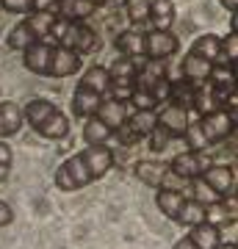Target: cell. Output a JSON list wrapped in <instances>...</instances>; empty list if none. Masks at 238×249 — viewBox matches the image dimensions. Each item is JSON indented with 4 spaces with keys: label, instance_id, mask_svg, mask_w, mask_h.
<instances>
[{
    "label": "cell",
    "instance_id": "obj_1",
    "mask_svg": "<svg viewBox=\"0 0 238 249\" xmlns=\"http://www.w3.org/2000/svg\"><path fill=\"white\" fill-rule=\"evenodd\" d=\"M22 119H25L42 139H50V142H58V139H67V136H70V119H67V114H61L50 100H42V97L31 100V103L22 108Z\"/></svg>",
    "mask_w": 238,
    "mask_h": 249
},
{
    "label": "cell",
    "instance_id": "obj_2",
    "mask_svg": "<svg viewBox=\"0 0 238 249\" xmlns=\"http://www.w3.org/2000/svg\"><path fill=\"white\" fill-rule=\"evenodd\" d=\"M89 183H92V175H89L86 163H83V158L78 155H72V158H67L55 169V188H61V191H80V188H86Z\"/></svg>",
    "mask_w": 238,
    "mask_h": 249
},
{
    "label": "cell",
    "instance_id": "obj_3",
    "mask_svg": "<svg viewBox=\"0 0 238 249\" xmlns=\"http://www.w3.org/2000/svg\"><path fill=\"white\" fill-rule=\"evenodd\" d=\"M58 45L70 47V50H75V53H80V55H89L100 47V39H97V34H94V28H89L83 19H78V22H67V31H64Z\"/></svg>",
    "mask_w": 238,
    "mask_h": 249
},
{
    "label": "cell",
    "instance_id": "obj_4",
    "mask_svg": "<svg viewBox=\"0 0 238 249\" xmlns=\"http://www.w3.org/2000/svg\"><path fill=\"white\" fill-rule=\"evenodd\" d=\"M211 163H213V158H211L208 150H185V152H180V155H175V160L169 163V169L175 172L177 178L194 180V178H200Z\"/></svg>",
    "mask_w": 238,
    "mask_h": 249
},
{
    "label": "cell",
    "instance_id": "obj_5",
    "mask_svg": "<svg viewBox=\"0 0 238 249\" xmlns=\"http://www.w3.org/2000/svg\"><path fill=\"white\" fill-rule=\"evenodd\" d=\"M180 50V39L172 31H155L144 34V58L150 61H166Z\"/></svg>",
    "mask_w": 238,
    "mask_h": 249
},
{
    "label": "cell",
    "instance_id": "obj_6",
    "mask_svg": "<svg viewBox=\"0 0 238 249\" xmlns=\"http://www.w3.org/2000/svg\"><path fill=\"white\" fill-rule=\"evenodd\" d=\"M200 127H202L205 142H208V147H211V144H219V142H224L227 136H233L236 119H233L224 108H219V111H213V114L200 116Z\"/></svg>",
    "mask_w": 238,
    "mask_h": 249
},
{
    "label": "cell",
    "instance_id": "obj_7",
    "mask_svg": "<svg viewBox=\"0 0 238 249\" xmlns=\"http://www.w3.org/2000/svg\"><path fill=\"white\" fill-rule=\"evenodd\" d=\"M80 158L86 163L92 180H100L103 175H108V169L114 166V150L108 144H86V150L80 152Z\"/></svg>",
    "mask_w": 238,
    "mask_h": 249
},
{
    "label": "cell",
    "instance_id": "obj_8",
    "mask_svg": "<svg viewBox=\"0 0 238 249\" xmlns=\"http://www.w3.org/2000/svg\"><path fill=\"white\" fill-rule=\"evenodd\" d=\"M83 64V55L70 50V47L53 45V53H50V67H47V75L50 78H70L80 70Z\"/></svg>",
    "mask_w": 238,
    "mask_h": 249
},
{
    "label": "cell",
    "instance_id": "obj_9",
    "mask_svg": "<svg viewBox=\"0 0 238 249\" xmlns=\"http://www.w3.org/2000/svg\"><path fill=\"white\" fill-rule=\"evenodd\" d=\"M200 178H202L219 196H227V194H233V191H236V169H233V166H227V163H216V160H213V163L202 172V175H200Z\"/></svg>",
    "mask_w": 238,
    "mask_h": 249
},
{
    "label": "cell",
    "instance_id": "obj_10",
    "mask_svg": "<svg viewBox=\"0 0 238 249\" xmlns=\"http://www.w3.org/2000/svg\"><path fill=\"white\" fill-rule=\"evenodd\" d=\"M50 53H53V45H50V42H42V39L31 42V45L22 50V64H25V70L36 72V75H47Z\"/></svg>",
    "mask_w": 238,
    "mask_h": 249
},
{
    "label": "cell",
    "instance_id": "obj_11",
    "mask_svg": "<svg viewBox=\"0 0 238 249\" xmlns=\"http://www.w3.org/2000/svg\"><path fill=\"white\" fill-rule=\"evenodd\" d=\"M158 108L161 111H155L158 124L161 127H166L175 139H180L183 130H185V124H188V111L180 108V106H175V103H164V106H158Z\"/></svg>",
    "mask_w": 238,
    "mask_h": 249
},
{
    "label": "cell",
    "instance_id": "obj_12",
    "mask_svg": "<svg viewBox=\"0 0 238 249\" xmlns=\"http://www.w3.org/2000/svg\"><path fill=\"white\" fill-rule=\"evenodd\" d=\"M94 116H97L103 124H108L111 130H116V127L128 119V103H125V100H116V97H103L97 111H94Z\"/></svg>",
    "mask_w": 238,
    "mask_h": 249
},
{
    "label": "cell",
    "instance_id": "obj_13",
    "mask_svg": "<svg viewBox=\"0 0 238 249\" xmlns=\"http://www.w3.org/2000/svg\"><path fill=\"white\" fill-rule=\"evenodd\" d=\"M100 100H103V94H97V91H92V89H86V86L78 83V89L72 94V116H75V119H89V116H94Z\"/></svg>",
    "mask_w": 238,
    "mask_h": 249
},
{
    "label": "cell",
    "instance_id": "obj_14",
    "mask_svg": "<svg viewBox=\"0 0 238 249\" xmlns=\"http://www.w3.org/2000/svg\"><path fill=\"white\" fill-rule=\"evenodd\" d=\"M55 17L61 19H70V22H78V19H86L92 17L97 6L92 0H55Z\"/></svg>",
    "mask_w": 238,
    "mask_h": 249
},
{
    "label": "cell",
    "instance_id": "obj_15",
    "mask_svg": "<svg viewBox=\"0 0 238 249\" xmlns=\"http://www.w3.org/2000/svg\"><path fill=\"white\" fill-rule=\"evenodd\" d=\"M116 50L128 58H136L141 61L144 58V31L141 28H128L116 36Z\"/></svg>",
    "mask_w": 238,
    "mask_h": 249
},
{
    "label": "cell",
    "instance_id": "obj_16",
    "mask_svg": "<svg viewBox=\"0 0 238 249\" xmlns=\"http://www.w3.org/2000/svg\"><path fill=\"white\" fill-rule=\"evenodd\" d=\"M22 108L17 103H0V139H11L22 130Z\"/></svg>",
    "mask_w": 238,
    "mask_h": 249
},
{
    "label": "cell",
    "instance_id": "obj_17",
    "mask_svg": "<svg viewBox=\"0 0 238 249\" xmlns=\"http://www.w3.org/2000/svg\"><path fill=\"white\" fill-rule=\"evenodd\" d=\"M188 53L200 55V58H205V61H211V64H227L224 61V55H221V39L219 36H213V34L197 36Z\"/></svg>",
    "mask_w": 238,
    "mask_h": 249
},
{
    "label": "cell",
    "instance_id": "obj_18",
    "mask_svg": "<svg viewBox=\"0 0 238 249\" xmlns=\"http://www.w3.org/2000/svg\"><path fill=\"white\" fill-rule=\"evenodd\" d=\"M175 3L172 0H150V14H147V19H150V25L155 28V31H172V25H175Z\"/></svg>",
    "mask_w": 238,
    "mask_h": 249
},
{
    "label": "cell",
    "instance_id": "obj_19",
    "mask_svg": "<svg viewBox=\"0 0 238 249\" xmlns=\"http://www.w3.org/2000/svg\"><path fill=\"white\" fill-rule=\"evenodd\" d=\"M208 72H211V61H205V58H200L194 53H185L183 67H180V78L191 80L194 86H200V83L208 80Z\"/></svg>",
    "mask_w": 238,
    "mask_h": 249
},
{
    "label": "cell",
    "instance_id": "obj_20",
    "mask_svg": "<svg viewBox=\"0 0 238 249\" xmlns=\"http://www.w3.org/2000/svg\"><path fill=\"white\" fill-rule=\"evenodd\" d=\"M185 202V194L183 191H172V188H161L158 194H155V205H158V211L166 219L177 222V213H180V208Z\"/></svg>",
    "mask_w": 238,
    "mask_h": 249
},
{
    "label": "cell",
    "instance_id": "obj_21",
    "mask_svg": "<svg viewBox=\"0 0 238 249\" xmlns=\"http://www.w3.org/2000/svg\"><path fill=\"white\" fill-rule=\"evenodd\" d=\"M188 238L194 241L197 249H216V244L221 241V232H219V227H216V224L200 222V224H191Z\"/></svg>",
    "mask_w": 238,
    "mask_h": 249
},
{
    "label": "cell",
    "instance_id": "obj_22",
    "mask_svg": "<svg viewBox=\"0 0 238 249\" xmlns=\"http://www.w3.org/2000/svg\"><path fill=\"white\" fill-rule=\"evenodd\" d=\"M194 91H197V86L191 83V80L177 78V80H172V86H169V100L166 103H175V106L191 111V106H194Z\"/></svg>",
    "mask_w": 238,
    "mask_h": 249
},
{
    "label": "cell",
    "instance_id": "obj_23",
    "mask_svg": "<svg viewBox=\"0 0 238 249\" xmlns=\"http://www.w3.org/2000/svg\"><path fill=\"white\" fill-rule=\"evenodd\" d=\"M80 86H86V89L97 91L106 97L108 94V86H111V75H108L106 67H100V64H92L86 72H83V78H80Z\"/></svg>",
    "mask_w": 238,
    "mask_h": 249
},
{
    "label": "cell",
    "instance_id": "obj_24",
    "mask_svg": "<svg viewBox=\"0 0 238 249\" xmlns=\"http://www.w3.org/2000/svg\"><path fill=\"white\" fill-rule=\"evenodd\" d=\"M53 22H55V11H31L25 17L28 31L34 34V39H42V42H47Z\"/></svg>",
    "mask_w": 238,
    "mask_h": 249
},
{
    "label": "cell",
    "instance_id": "obj_25",
    "mask_svg": "<svg viewBox=\"0 0 238 249\" xmlns=\"http://www.w3.org/2000/svg\"><path fill=\"white\" fill-rule=\"evenodd\" d=\"M111 136H114V130L108 124L100 122L97 116H89L86 124H83V139H86V144H108Z\"/></svg>",
    "mask_w": 238,
    "mask_h": 249
},
{
    "label": "cell",
    "instance_id": "obj_26",
    "mask_svg": "<svg viewBox=\"0 0 238 249\" xmlns=\"http://www.w3.org/2000/svg\"><path fill=\"white\" fill-rule=\"evenodd\" d=\"M164 172H166V163H155V160H141V163H136V178L152 188L161 186Z\"/></svg>",
    "mask_w": 238,
    "mask_h": 249
},
{
    "label": "cell",
    "instance_id": "obj_27",
    "mask_svg": "<svg viewBox=\"0 0 238 249\" xmlns=\"http://www.w3.org/2000/svg\"><path fill=\"white\" fill-rule=\"evenodd\" d=\"M125 122L136 130L139 139H144V136H150V130L158 124V116H155V111H133V114H128Z\"/></svg>",
    "mask_w": 238,
    "mask_h": 249
},
{
    "label": "cell",
    "instance_id": "obj_28",
    "mask_svg": "<svg viewBox=\"0 0 238 249\" xmlns=\"http://www.w3.org/2000/svg\"><path fill=\"white\" fill-rule=\"evenodd\" d=\"M200 116L205 114H213V111H219L221 103L216 100V94H213V89H205V83H200L194 91V106H191Z\"/></svg>",
    "mask_w": 238,
    "mask_h": 249
},
{
    "label": "cell",
    "instance_id": "obj_29",
    "mask_svg": "<svg viewBox=\"0 0 238 249\" xmlns=\"http://www.w3.org/2000/svg\"><path fill=\"white\" fill-rule=\"evenodd\" d=\"M177 222L188 224V227H191V224L205 222V205L197 202V199H191V196H185L183 208H180V213H177Z\"/></svg>",
    "mask_w": 238,
    "mask_h": 249
},
{
    "label": "cell",
    "instance_id": "obj_30",
    "mask_svg": "<svg viewBox=\"0 0 238 249\" xmlns=\"http://www.w3.org/2000/svg\"><path fill=\"white\" fill-rule=\"evenodd\" d=\"M31 42H36V39H34V34L28 31L25 19H22V22H17V25L11 28L9 39H6V45H9L11 50H19V53H22V50H25V47L31 45Z\"/></svg>",
    "mask_w": 238,
    "mask_h": 249
},
{
    "label": "cell",
    "instance_id": "obj_31",
    "mask_svg": "<svg viewBox=\"0 0 238 249\" xmlns=\"http://www.w3.org/2000/svg\"><path fill=\"white\" fill-rule=\"evenodd\" d=\"M130 106L133 111H158V103H155V97H152L150 89H144V86H133L130 91Z\"/></svg>",
    "mask_w": 238,
    "mask_h": 249
},
{
    "label": "cell",
    "instance_id": "obj_32",
    "mask_svg": "<svg viewBox=\"0 0 238 249\" xmlns=\"http://www.w3.org/2000/svg\"><path fill=\"white\" fill-rule=\"evenodd\" d=\"M205 222L219 227V224L236 222V216H233L227 208H224V202H221V199H216V202H208V205H205Z\"/></svg>",
    "mask_w": 238,
    "mask_h": 249
},
{
    "label": "cell",
    "instance_id": "obj_33",
    "mask_svg": "<svg viewBox=\"0 0 238 249\" xmlns=\"http://www.w3.org/2000/svg\"><path fill=\"white\" fill-rule=\"evenodd\" d=\"M125 11H128L130 25L141 28L147 22V14H150V0H128V3H125Z\"/></svg>",
    "mask_w": 238,
    "mask_h": 249
},
{
    "label": "cell",
    "instance_id": "obj_34",
    "mask_svg": "<svg viewBox=\"0 0 238 249\" xmlns=\"http://www.w3.org/2000/svg\"><path fill=\"white\" fill-rule=\"evenodd\" d=\"M180 139H185V144H188V150H208V142H205L202 136V127H200V119L197 122H188L185 124V130Z\"/></svg>",
    "mask_w": 238,
    "mask_h": 249
},
{
    "label": "cell",
    "instance_id": "obj_35",
    "mask_svg": "<svg viewBox=\"0 0 238 249\" xmlns=\"http://www.w3.org/2000/svg\"><path fill=\"white\" fill-rule=\"evenodd\" d=\"M147 139H150V150H152V152H164V150L169 147V142L175 139V136L169 133L166 127H161V124H155V127L150 130V136H147Z\"/></svg>",
    "mask_w": 238,
    "mask_h": 249
},
{
    "label": "cell",
    "instance_id": "obj_36",
    "mask_svg": "<svg viewBox=\"0 0 238 249\" xmlns=\"http://www.w3.org/2000/svg\"><path fill=\"white\" fill-rule=\"evenodd\" d=\"M11 163H14V152H11V144H6V139H0V183H6V180H9Z\"/></svg>",
    "mask_w": 238,
    "mask_h": 249
},
{
    "label": "cell",
    "instance_id": "obj_37",
    "mask_svg": "<svg viewBox=\"0 0 238 249\" xmlns=\"http://www.w3.org/2000/svg\"><path fill=\"white\" fill-rule=\"evenodd\" d=\"M221 55H224L227 64H236V58H238V36H236V31H230L227 39H221Z\"/></svg>",
    "mask_w": 238,
    "mask_h": 249
},
{
    "label": "cell",
    "instance_id": "obj_38",
    "mask_svg": "<svg viewBox=\"0 0 238 249\" xmlns=\"http://www.w3.org/2000/svg\"><path fill=\"white\" fill-rule=\"evenodd\" d=\"M0 9L9 14H28V11H34V6H31V0H0Z\"/></svg>",
    "mask_w": 238,
    "mask_h": 249
},
{
    "label": "cell",
    "instance_id": "obj_39",
    "mask_svg": "<svg viewBox=\"0 0 238 249\" xmlns=\"http://www.w3.org/2000/svg\"><path fill=\"white\" fill-rule=\"evenodd\" d=\"M11 222H14V211H11L9 202L0 199V227H6V224H11Z\"/></svg>",
    "mask_w": 238,
    "mask_h": 249
},
{
    "label": "cell",
    "instance_id": "obj_40",
    "mask_svg": "<svg viewBox=\"0 0 238 249\" xmlns=\"http://www.w3.org/2000/svg\"><path fill=\"white\" fill-rule=\"evenodd\" d=\"M34 11H53L55 9V0H31Z\"/></svg>",
    "mask_w": 238,
    "mask_h": 249
},
{
    "label": "cell",
    "instance_id": "obj_41",
    "mask_svg": "<svg viewBox=\"0 0 238 249\" xmlns=\"http://www.w3.org/2000/svg\"><path fill=\"white\" fill-rule=\"evenodd\" d=\"M172 249H197V247H194V241H191L188 235H185V238H180V241H177V244H175Z\"/></svg>",
    "mask_w": 238,
    "mask_h": 249
},
{
    "label": "cell",
    "instance_id": "obj_42",
    "mask_svg": "<svg viewBox=\"0 0 238 249\" xmlns=\"http://www.w3.org/2000/svg\"><path fill=\"white\" fill-rule=\"evenodd\" d=\"M221 6L230 11V14H236V9H238V0H219Z\"/></svg>",
    "mask_w": 238,
    "mask_h": 249
},
{
    "label": "cell",
    "instance_id": "obj_43",
    "mask_svg": "<svg viewBox=\"0 0 238 249\" xmlns=\"http://www.w3.org/2000/svg\"><path fill=\"white\" fill-rule=\"evenodd\" d=\"M216 249H236V244H233V241H227V244H221V241H219V244H216Z\"/></svg>",
    "mask_w": 238,
    "mask_h": 249
},
{
    "label": "cell",
    "instance_id": "obj_44",
    "mask_svg": "<svg viewBox=\"0 0 238 249\" xmlns=\"http://www.w3.org/2000/svg\"><path fill=\"white\" fill-rule=\"evenodd\" d=\"M92 3H94V6H103V3H108V0H92Z\"/></svg>",
    "mask_w": 238,
    "mask_h": 249
}]
</instances>
